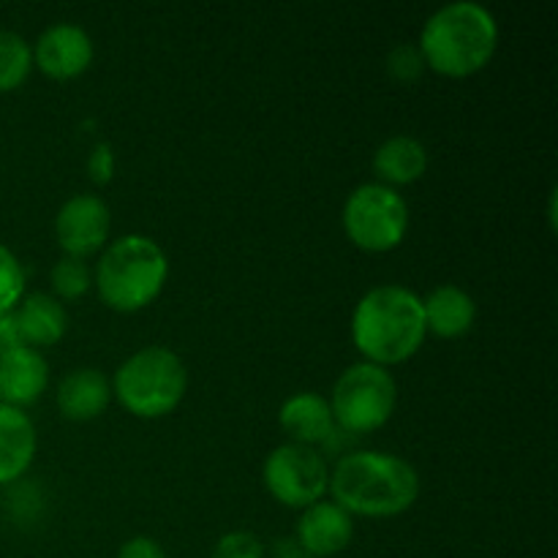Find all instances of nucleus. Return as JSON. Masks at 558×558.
I'll return each instance as SVG.
<instances>
[{"mask_svg": "<svg viewBox=\"0 0 558 558\" xmlns=\"http://www.w3.org/2000/svg\"><path fill=\"white\" fill-rule=\"evenodd\" d=\"M327 496L352 518H396L420 499V474L392 452L352 450L330 469Z\"/></svg>", "mask_w": 558, "mask_h": 558, "instance_id": "nucleus-1", "label": "nucleus"}, {"mask_svg": "<svg viewBox=\"0 0 558 558\" xmlns=\"http://www.w3.org/2000/svg\"><path fill=\"white\" fill-rule=\"evenodd\" d=\"M425 330L423 298L401 283L368 289L352 311V343L365 363L401 365L423 349Z\"/></svg>", "mask_w": 558, "mask_h": 558, "instance_id": "nucleus-2", "label": "nucleus"}, {"mask_svg": "<svg viewBox=\"0 0 558 558\" xmlns=\"http://www.w3.org/2000/svg\"><path fill=\"white\" fill-rule=\"evenodd\" d=\"M425 69L447 80L480 74L499 49V25L485 5L456 0L425 20L417 41Z\"/></svg>", "mask_w": 558, "mask_h": 558, "instance_id": "nucleus-3", "label": "nucleus"}, {"mask_svg": "<svg viewBox=\"0 0 558 558\" xmlns=\"http://www.w3.org/2000/svg\"><path fill=\"white\" fill-rule=\"evenodd\" d=\"M169 278V256L147 234H123L98 254L93 287L114 314H136L161 298Z\"/></svg>", "mask_w": 558, "mask_h": 558, "instance_id": "nucleus-4", "label": "nucleus"}, {"mask_svg": "<svg viewBox=\"0 0 558 558\" xmlns=\"http://www.w3.org/2000/svg\"><path fill=\"white\" fill-rule=\"evenodd\" d=\"M112 398L140 420H161L183 403L189 368L167 347H145L120 363L112 379Z\"/></svg>", "mask_w": 558, "mask_h": 558, "instance_id": "nucleus-5", "label": "nucleus"}, {"mask_svg": "<svg viewBox=\"0 0 558 558\" xmlns=\"http://www.w3.org/2000/svg\"><path fill=\"white\" fill-rule=\"evenodd\" d=\"M327 403L338 430L349 436L374 434L396 414L398 385L387 368L360 360L338 376Z\"/></svg>", "mask_w": 558, "mask_h": 558, "instance_id": "nucleus-6", "label": "nucleus"}, {"mask_svg": "<svg viewBox=\"0 0 558 558\" xmlns=\"http://www.w3.org/2000/svg\"><path fill=\"white\" fill-rule=\"evenodd\" d=\"M341 223L354 248L365 254H387L407 240V199L381 183H363L343 202Z\"/></svg>", "mask_w": 558, "mask_h": 558, "instance_id": "nucleus-7", "label": "nucleus"}, {"mask_svg": "<svg viewBox=\"0 0 558 558\" xmlns=\"http://www.w3.org/2000/svg\"><path fill=\"white\" fill-rule=\"evenodd\" d=\"M262 483L278 505L289 510H305L327 496L330 466L322 450L287 441L265 458Z\"/></svg>", "mask_w": 558, "mask_h": 558, "instance_id": "nucleus-8", "label": "nucleus"}, {"mask_svg": "<svg viewBox=\"0 0 558 558\" xmlns=\"http://www.w3.org/2000/svg\"><path fill=\"white\" fill-rule=\"evenodd\" d=\"M112 213L96 194H76L60 205L54 216V238L60 251L71 259H90L109 245Z\"/></svg>", "mask_w": 558, "mask_h": 558, "instance_id": "nucleus-9", "label": "nucleus"}, {"mask_svg": "<svg viewBox=\"0 0 558 558\" xmlns=\"http://www.w3.org/2000/svg\"><path fill=\"white\" fill-rule=\"evenodd\" d=\"M33 47V69L41 71L47 80L69 82L85 74L93 65L96 49L93 38L71 22H58L49 25Z\"/></svg>", "mask_w": 558, "mask_h": 558, "instance_id": "nucleus-10", "label": "nucleus"}, {"mask_svg": "<svg viewBox=\"0 0 558 558\" xmlns=\"http://www.w3.org/2000/svg\"><path fill=\"white\" fill-rule=\"evenodd\" d=\"M294 537L314 558H332L352 545L354 518L330 499L300 510Z\"/></svg>", "mask_w": 558, "mask_h": 558, "instance_id": "nucleus-11", "label": "nucleus"}, {"mask_svg": "<svg viewBox=\"0 0 558 558\" xmlns=\"http://www.w3.org/2000/svg\"><path fill=\"white\" fill-rule=\"evenodd\" d=\"M49 387V365L38 349L11 347L0 352V403L25 412Z\"/></svg>", "mask_w": 558, "mask_h": 558, "instance_id": "nucleus-12", "label": "nucleus"}, {"mask_svg": "<svg viewBox=\"0 0 558 558\" xmlns=\"http://www.w3.org/2000/svg\"><path fill=\"white\" fill-rule=\"evenodd\" d=\"M11 319H14L20 343L31 349L54 347L58 341H63L65 330H69V314H65L63 303L47 292L25 294L20 305L11 311Z\"/></svg>", "mask_w": 558, "mask_h": 558, "instance_id": "nucleus-13", "label": "nucleus"}, {"mask_svg": "<svg viewBox=\"0 0 558 558\" xmlns=\"http://www.w3.org/2000/svg\"><path fill=\"white\" fill-rule=\"evenodd\" d=\"M278 425L289 436L292 445L314 447L319 450L332 434H336V420H332L327 398L316 392H294L278 409Z\"/></svg>", "mask_w": 558, "mask_h": 558, "instance_id": "nucleus-14", "label": "nucleus"}, {"mask_svg": "<svg viewBox=\"0 0 558 558\" xmlns=\"http://www.w3.org/2000/svg\"><path fill=\"white\" fill-rule=\"evenodd\" d=\"M58 409L71 423H90L112 403V381L98 368H74L60 379Z\"/></svg>", "mask_w": 558, "mask_h": 558, "instance_id": "nucleus-15", "label": "nucleus"}, {"mask_svg": "<svg viewBox=\"0 0 558 558\" xmlns=\"http://www.w3.org/2000/svg\"><path fill=\"white\" fill-rule=\"evenodd\" d=\"M423 316L425 330L445 341L463 338L474 327L477 319V303L466 289L456 283H441L430 289L428 298H423Z\"/></svg>", "mask_w": 558, "mask_h": 558, "instance_id": "nucleus-16", "label": "nucleus"}, {"mask_svg": "<svg viewBox=\"0 0 558 558\" xmlns=\"http://www.w3.org/2000/svg\"><path fill=\"white\" fill-rule=\"evenodd\" d=\"M36 450L38 436L33 420L22 409L0 403V488L25 477Z\"/></svg>", "mask_w": 558, "mask_h": 558, "instance_id": "nucleus-17", "label": "nucleus"}, {"mask_svg": "<svg viewBox=\"0 0 558 558\" xmlns=\"http://www.w3.org/2000/svg\"><path fill=\"white\" fill-rule=\"evenodd\" d=\"M428 147L409 134H396L381 142L374 153L376 183L396 189L398 185H414L428 172Z\"/></svg>", "mask_w": 558, "mask_h": 558, "instance_id": "nucleus-18", "label": "nucleus"}, {"mask_svg": "<svg viewBox=\"0 0 558 558\" xmlns=\"http://www.w3.org/2000/svg\"><path fill=\"white\" fill-rule=\"evenodd\" d=\"M33 71V47L14 31H0V93H11L27 82Z\"/></svg>", "mask_w": 558, "mask_h": 558, "instance_id": "nucleus-19", "label": "nucleus"}, {"mask_svg": "<svg viewBox=\"0 0 558 558\" xmlns=\"http://www.w3.org/2000/svg\"><path fill=\"white\" fill-rule=\"evenodd\" d=\"M49 287H52V298L80 300L93 289V272L85 262L63 256L49 270Z\"/></svg>", "mask_w": 558, "mask_h": 558, "instance_id": "nucleus-20", "label": "nucleus"}, {"mask_svg": "<svg viewBox=\"0 0 558 558\" xmlns=\"http://www.w3.org/2000/svg\"><path fill=\"white\" fill-rule=\"evenodd\" d=\"M25 298V270L9 245L0 243V316L11 314Z\"/></svg>", "mask_w": 558, "mask_h": 558, "instance_id": "nucleus-21", "label": "nucleus"}, {"mask_svg": "<svg viewBox=\"0 0 558 558\" xmlns=\"http://www.w3.org/2000/svg\"><path fill=\"white\" fill-rule=\"evenodd\" d=\"M387 71L398 82H417L425 71V60L420 54L417 44H398L387 54Z\"/></svg>", "mask_w": 558, "mask_h": 558, "instance_id": "nucleus-22", "label": "nucleus"}, {"mask_svg": "<svg viewBox=\"0 0 558 558\" xmlns=\"http://www.w3.org/2000/svg\"><path fill=\"white\" fill-rule=\"evenodd\" d=\"M210 558H267V550L256 534L229 532L213 545Z\"/></svg>", "mask_w": 558, "mask_h": 558, "instance_id": "nucleus-23", "label": "nucleus"}, {"mask_svg": "<svg viewBox=\"0 0 558 558\" xmlns=\"http://www.w3.org/2000/svg\"><path fill=\"white\" fill-rule=\"evenodd\" d=\"M87 174H90V180L96 185H107L109 180H112V174H114L112 145H107V142H98V145L93 147L90 156H87Z\"/></svg>", "mask_w": 558, "mask_h": 558, "instance_id": "nucleus-24", "label": "nucleus"}, {"mask_svg": "<svg viewBox=\"0 0 558 558\" xmlns=\"http://www.w3.org/2000/svg\"><path fill=\"white\" fill-rule=\"evenodd\" d=\"M118 558H169V556H167V550L161 548V543H158V539L140 534V537H131L120 545Z\"/></svg>", "mask_w": 558, "mask_h": 558, "instance_id": "nucleus-25", "label": "nucleus"}, {"mask_svg": "<svg viewBox=\"0 0 558 558\" xmlns=\"http://www.w3.org/2000/svg\"><path fill=\"white\" fill-rule=\"evenodd\" d=\"M270 558H314V556H311L308 550L298 543V537L292 534V537H281L272 543Z\"/></svg>", "mask_w": 558, "mask_h": 558, "instance_id": "nucleus-26", "label": "nucleus"}, {"mask_svg": "<svg viewBox=\"0 0 558 558\" xmlns=\"http://www.w3.org/2000/svg\"><path fill=\"white\" fill-rule=\"evenodd\" d=\"M11 347H22L20 338H16V327H14V319H11V314L0 316V352H5V349Z\"/></svg>", "mask_w": 558, "mask_h": 558, "instance_id": "nucleus-27", "label": "nucleus"}]
</instances>
